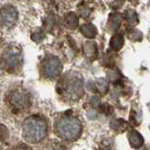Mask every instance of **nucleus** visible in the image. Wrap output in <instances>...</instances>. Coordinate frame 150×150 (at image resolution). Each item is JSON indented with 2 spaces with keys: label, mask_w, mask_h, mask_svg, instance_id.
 <instances>
[{
  "label": "nucleus",
  "mask_w": 150,
  "mask_h": 150,
  "mask_svg": "<svg viewBox=\"0 0 150 150\" xmlns=\"http://www.w3.org/2000/svg\"><path fill=\"white\" fill-rule=\"evenodd\" d=\"M124 42H125V40H124L122 34H115V35L111 37L110 42V46L112 50L118 51L123 47Z\"/></svg>",
  "instance_id": "13"
},
{
  "label": "nucleus",
  "mask_w": 150,
  "mask_h": 150,
  "mask_svg": "<svg viewBox=\"0 0 150 150\" xmlns=\"http://www.w3.org/2000/svg\"><path fill=\"white\" fill-rule=\"evenodd\" d=\"M79 13L81 16L87 17V16H89L90 13H91V10H90L88 7H81V8H79Z\"/></svg>",
  "instance_id": "21"
},
{
  "label": "nucleus",
  "mask_w": 150,
  "mask_h": 150,
  "mask_svg": "<svg viewBox=\"0 0 150 150\" xmlns=\"http://www.w3.org/2000/svg\"><path fill=\"white\" fill-rule=\"evenodd\" d=\"M12 150H32V149L25 144H19V145H17V146H15Z\"/></svg>",
  "instance_id": "24"
},
{
  "label": "nucleus",
  "mask_w": 150,
  "mask_h": 150,
  "mask_svg": "<svg viewBox=\"0 0 150 150\" xmlns=\"http://www.w3.org/2000/svg\"><path fill=\"white\" fill-rule=\"evenodd\" d=\"M57 93L71 100H78L83 93L82 79L73 74L64 75L58 83Z\"/></svg>",
  "instance_id": "2"
},
{
  "label": "nucleus",
  "mask_w": 150,
  "mask_h": 150,
  "mask_svg": "<svg viewBox=\"0 0 150 150\" xmlns=\"http://www.w3.org/2000/svg\"><path fill=\"white\" fill-rule=\"evenodd\" d=\"M129 36L132 40H135V41H140L142 39L143 37V34L141 31H139L138 29H133L130 33H129Z\"/></svg>",
  "instance_id": "19"
},
{
  "label": "nucleus",
  "mask_w": 150,
  "mask_h": 150,
  "mask_svg": "<svg viewBox=\"0 0 150 150\" xmlns=\"http://www.w3.org/2000/svg\"><path fill=\"white\" fill-rule=\"evenodd\" d=\"M93 86H95L96 91L100 93H106L109 90V84L105 79H99L97 82L93 84Z\"/></svg>",
  "instance_id": "16"
},
{
  "label": "nucleus",
  "mask_w": 150,
  "mask_h": 150,
  "mask_svg": "<svg viewBox=\"0 0 150 150\" xmlns=\"http://www.w3.org/2000/svg\"><path fill=\"white\" fill-rule=\"evenodd\" d=\"M100 150H111V144L109 141L103 142L100 145Z\"/></svg>",
  "instance_id": "22"
},
{
  "label": "nucleus",
  "mask_w": 150,
  "mask_h": 150,
  "mask_svg": "<svg viewBox=\"0 0 150 150\" xmlns=\"http://www.w3.org/2000/svg\"><path fill=\"white\" fill-rule=\"evenodd\" d=\"M122 24V15L120 13H111L109 17V27L111 30L116 31Z\"/></svg>",
  "instance_id": "12"
},
{
  "label": "nucleus",
  "mask_w": 150,
  "mask_h": 150,
  "mask_svg": "<svg viewBox=\"0 0 150 150\" xmlns=\"http://www.w3.org/2000/svg\"><path fill=\"white\" fill-rule=\"evenodd\" d=\"M91 104L93 107H99L100 106V100L97 96H93L91 99Z\"/></svg>",
  "instance_id": "23"
},
{
  "label": "nucleus",
  "mask_w": 150,
  "mask_h": 150,
  "mask_svg": "<svg viewBox=\"0 0 150 150\" xmlns=\"http://www.w3.org/2000/svg\"><path fill=\"white\" fill-rule=\"evenodd\" d=\"M56 133L66 141H75L81 133V124L76 118L65 115L56 122Z\"/></svg>",
  "instance_id": "3"
},
{
  "label": "nucleus",
  "mask_w": 150,
  "mask_h": 150,
  "mask_svg": "<svg viewBox=\"0 0 150 150\" xmlns=\"http://www.w3.org/2000/svg\"><path fill=\"white\" fill-rule=\"evenodd\" d=\"M3 59L4 64H5V66L8 71L14 70L20 65L21 59H22L21 51L16 46H10L4 52Z\"/></svg>",
  "instance_id": "7"
},
{
  "label": "nucleus",
  "mask_w": 150,
  "mask_h": 150,
  "mask_svg": "<svg viewBox=\"0 0 150 150\" xmlns=\"http://www.w3.org/2000/svg\"><path fill=\"white\" fill-rule=\"evenodd\" d=\"M42 39H44V33H42L41 30H38V31H35V33L32 34V40L35 41L37 42H41Z\"/></svg>",
  "instance_id": "20"
},
{
  "label": "nucleus",
  "mask_w": 150,
  "mask_h": 150,
  "mask_svg": "<svg viewBox=\"0 0 150 150\" xmlns=\"http://www.w3.org/2000/svg\"><path fill=\"white\" fill-rule=\"evenodd\" d=\"M45 150H66V148L62 144L54 143V144H49Z\"/></svg>",
  "instance_id": "18"
},
{
  "label": "nucleus",
  "mask_w": 150,
  "mask_h": 150,
  "mask_svg": "<svg viewBox=\"0 0 150 150\" xmlns=\"http://www.w3.org/2000/svg\"><path fill=\"white\" fill-rule=\"evenodd\" d=\"M62 71V63L55 56H47L42 62V72L45 78L53 79Z\"/></svg>",
  "instance_id": "5"
},
{
  "label": "nucleus",
  "mask_w": 150,
  "mask_h": 150,
  "mask_svg": "<svg viewBox=\"0 0 150 150\" xmlns=\"http://www.w3.org/2000/svg\"><path fill=\"white\" fill-rule=\"evenodd\" d=\"M128 141H129L131 146H133L135 148L141 147L144 144V139L142 135L136 130L129 131V133H128Z\"/></svg>",
  "instance_id": "9"
},
{
  "label": "nucleus",
  "mask_w": 150,
  "mask_h": 150,
  "mask_svg": "<svg viewBox=\"0 0 150 150\" xmlns=\"http://www.w3.org/2000/svg\"><path fill=\"white\" fill-rule=\"evenodd\" d=\"M8 138V131L5 126L0 124V142H4Z\"/></svg>",
  "instance_id": "17"
},
{
  "label": "nucleus",
  "mask_w": 150,
  "mask_h": 150,
  "mask_svg": "<svg viewBox=\"0 0 150 150\" xmlns=\"http://www.w3.org/2000/svg\"><path fill=\"white\" fill-rule=\"evenodd\" d=\"M83 53L86 56V58L91 59V61L96 59L98 49H97V45L96 42H85L83 45Z\"/></svg>",
  "instance_id": "8"
},
{
  "label": "nucleus",
  "mask_w": 150,
  "mask_h": 150,
  "mask_svg": "<svg viewBox=\"0 0 150 150\" xmlns=\"http://www.w3.org/2000/svg\"><path fill=\"white\" fill-rule=\"evenodd\" d=\"M125 17H126V20L127 21V23L131 25L138 23V14H137V12L133 10L127 11Z\"/></svg>",
  "instance_id": "15"
},
{
  "label": "nucleus",
  "mask_w": 150,
  "mask_h": 150,
  "mask_svg": "<svg viewBox=\"0 0 150 150\" xmlns=\"http://www.w3.org/2000/svg\"><path fill=\"white\" fill-rule=\"evenodd\" d=\"M8 103L12 108V110L15 112H19V111L28 108L29 104H30V99H29L28 93L22 91V90H15V91L11 92L8 96Z\"/></svg>",
  "instance_id": "4"
},
{
  "label": "nucleus",
  "mask_w": 150,
  "mask_h": 150,
  "mask_svg": "<svg viewBox=\"0 0 150 150\" xmlns=\"http://www.w3.org/2000/svg\"><path fill=\"white\" fill-rule=\"evenodd\" d=\"M129 1H131V2H135V1H137V0H129Z\"/></svg>",
  "instance_id": "25"
},
{
  "label": "nucleus",
  "mask_w": 150,
  "mask_h": 150,
  "mask_svg": "<svg viewBox=\"0 0 150 150\" xmlns=\"http://www.w3.org/2000/svg\"><path fill=\"white\" fill-rule=\"evenodd\" d=\"M47 133V124L40 115H31L23 125L24 138L29 143H39Z\"/></svg>",
  "instance_id": "1"
},
{
  "label": "nucleus",
  "mask_w": 150,
  "mask_h": 150,
  "mask_svg": "<svg viewBox=\"0 0 150 150\" xmlns=\"http://www.w3.org/2000/svg\"><path fill=\"white\" fill-rule=\"evenodd\" d=\"M80 31L85 37L89 38V39H93V38H95L96 36V34H97L96 28L93 24H90V23L84 24V25H81Z\"/></svg>",
  "instance_id": "11"
},
{
  "label": "nucleus",
  "mask_w": 150,
  "mask_h": 150,
  "mask_svg": "<svg viewBox=\"0 0 150 150\" xmlns=\"http://www.w3.org/2000/svg\"><path fill=\"white\" fill-rule=\"evenodd\" d=\"M18 19V12L12 6H5L0 8V28H12Z\"/></svg>",
  "instance_id": "6"
},
{
  "label": "nucleus",
  "mask_w": 150,
  "mask_h": 150,
  "mask_svg": "<svg viewBox=\"0 0 150 150\" xmlns=\"http://www.w3.org/2000/svg\"><path fill=\"white\" fill-rule=\"evenodd\" d=\"M110 127L114 131H123L127 127V123L122 119H116L110 123Z\"/></svg>",
  "instance_id": "14"
},
{
  "label": "nucleus",
  "mask_w": 150,
  "mask_h": 150,
  "mask_svg": "<svg viewBox=\"0 0 150 150\" xmlns=\"http://www.w3.org/2000/svg\"><path fill=\"white\" fill-rule=\"evenodd\" d=\"M64 25L69 29H75L79 25V17L74 12H69L64 16Z\"/></svg>",
  "instance_id": "10"
}]
</instances>
